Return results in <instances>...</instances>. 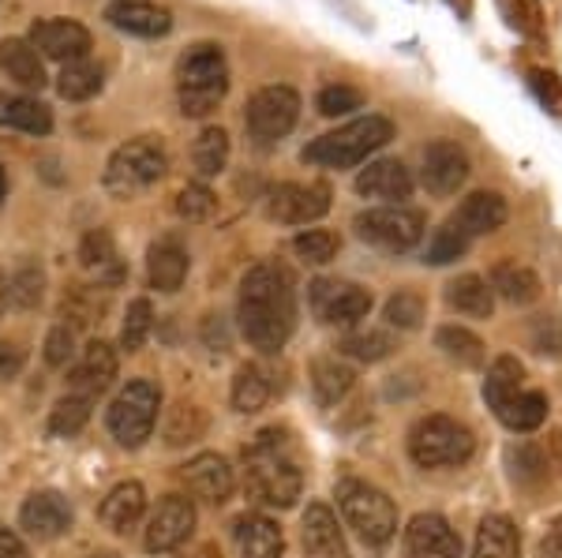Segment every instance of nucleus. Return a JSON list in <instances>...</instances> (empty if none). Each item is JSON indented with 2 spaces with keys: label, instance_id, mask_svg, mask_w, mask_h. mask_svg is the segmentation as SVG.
Segmentation results:
<instances>
[{
  "label": "nucleus",
  "instance_id": "f257e3e1",
  "mask_svg": "<svg viewBox=\"0 0 562 558\" xmlns=\"http://www.w3.org/2000/svg\"><path fill=\"white\" fill-rule=\"evenodd\" d=\"M240 334L259 353H278L296 330V282L281 263H256L240 282Z\"/></svg>",
  "mask_w": 562,
  "mask_h": 558
},
{
  "label": "nucleus",
  "instance_id": "f03ea898",
  "mask_svg": "<svg viewBox=\"0 0 562 558\" xmlns=\"http://www.w3.org/2000/svg\"><path fill=\"white\" fill-rule=\"evenodd\" d=\"M244 491L251 502L270 510H289L304 491V472L289 431L267 428L244 446Z\"/></svg>",
  "mask_w": 562,
  "mask_h": 558
},
{
  "label": "nucleus",
  "instance_id": "7ed1b4c3",
  "mask_svg": "<svg viewBox=\"0 0 562 558\" xmlns=\"http://www.w3.org/2000/svg\"><path fill=\"white\" fill-rule=\"evenodd\" d=\"M229 94V60L217 42H195L177 57V102L184 116H211Z\"/></svg>",
  "mask_w": 562,
  "mask_h": 558
},
{
  "label": "nucleus",
  "instance_id": "20e7f679",
  "mask_svg": "<svg viewBox=\"0 0 562 558\" xmlns=\"http://www.w3.org/2000/svg\"><path fill=\"white\" fill-rule=\"evenodd\" d=\"M390 139H394V124L379 113H368L319 135V139H312L301 158L307 166H319V169H352L360 161H368L375 150H383Z\"/></svg>",
  "mask_w": 562,
  "mask_h": 558
},
{
  "label": "nucleus",
  "instance_id": "39448f33",
  "mask_svg": "<svg viewBox=\"0 0 562 558\" xmlns=\"http://www.w3.org/2000/svg\"><path fill=\"white\" fill-rule=\"evenodd\" d=\"M169 173V150L158 135H135L124 147H116L105 161V192L116 200H135L139 192L158 184Z\"/></svg>",
  "mask_w": 562,
  "mask_h": 558
},
{
  "label": "nucleus",
  "instance_id": "423d86ee",
  "mask_svg": "<svg viewBox=\"0 0 562 558\" xmlns=\"http://www.w3.org/2000/svg\"><path fill=\"white\" fill-rule=\"evenodd\" d=\"M476 449L473 431L458 424L454 417H424L409 431V457L420 469H450V465H465Z\"/></svg>",
  "mask_w": 562,
  "mask_h": 558
},
{
  "label": "nucleus",
  "instance_id": "0eeeda50",
  "mask_svg": "<svg viewBox=\"0 0 562 558\" xmlns=\"http://www.w3.org/2000/svg\"><path fill=\"white\" fill-rule=\"evenodd\" d=\"M338 506L349 528L364 539L368 547H383L397 533V510L379 488L364 480H346L338 488Z\"/></svg>",
  "mask_w": 562,
  "mask_h": 558
},
{
  "label": "nucleus",
  "instance_id": "6e6552de",
  "mask_svg": "<svg viewBox=\"0 0 562 558\" xmlns=\"http://www.w3.org/2000/svg\"><path fill=\"white\" fill-rule=\"evenodd\" d=\"M158 409H161V390L150 379H132L121 394L113 398L105 412L109 435L121 446L139 449L150 439L154 424H158Z\"/></svg>",
  "mask_w": 562,
  "mask_h": 558
},
{
  "label": "nucleus",
  "instance_id": "1a4fd4ad",
  "mask_svg": "<svg viewBox=\"0 0 562 558\" xmlns=\"http://www.w3.org/2000/svg\"><path fill=\"white\" fill-rule=\"evenodd\" d=\"M296 121H301V94L285 83L256 90L248 110H244V128H248V135L259 143V147H274V143H281L296 128Z\"/></svg>",
  "mask_w": 562,
  "mask_h": 558
},
{
  "label": "nucleus",
  "instance_id": "9d476101",
  "mask_svg": "<svg viewBox=\"0 0 562 558\" xmlns=\"http://www.w3.org/2000/svg\"><path fill=\"white\" fill-rule=\"evenodd\" d=\"M352 229L364 244L390 251V255H405L424 240V214L409 206H375V210L357 214Z\"/></svg>",
  "mask_w": 562,
  "mask_h": 558
},
{
  "label": "nucleus",
  "instance_id": "9b49d317",
  "mask_svg": "<svg viewBox=\"0 0 562 558\" xmlns=\"http://www.w3.org/2000/svg\"><path fill=\"white\" fill-rule=\"evenodd\" d=\"M307 304L312 315L326 327H352L371 311V293L357 282H341V277H319L307 285Z\"/></svg>",
  "mask_w": 562,
  "mask_h": 558
},
{
  "label": "nucleus",
  "instance_id": "f8f14e48",
  "mask_svg": "<svg viewBox=\"0 0 562 558\" xmlns=\"http://www.w3.org/2000/svg\"><path fill=\"white\" fill-rule=\"evenodd\" d=\"M330 210L326 184H278L267 195V218L281 225H312Z\"/></svg>",
  "mask_w": 562,
  "mask_h": 558
},
{
  "label": "nucleus",
  "instance_id": "ddd939ff",
  "mask_svg": "<svg viewBox=\"0 0 562 558\" xmlns=\"http://www.w3.org/2000/svg\"><path fill=\"white\" fill-rule=\"evenodd\" d=\"M192 533H195V502L184 499V494H169L150 514L143 544H147L150 555H166V551H177L180 544H188Z\"/></svg>",
  "mask_w": 562,
  "mask_h": 558
},
{
  "label": "nucleus",
  "instance_id": "4468645a",
  "mask_svg": "<svg viewBox=\"0 0 562 558\" xmlns=\"http://www.w3.org/2000/svg\"><path fill=\"white\" fill-rule=\"evenodd\" d=\"M469 180V155L450 139H435L424 147L420 161V184L428 187L435 200H447L454 195L461 184Z\"/></svg>",
  "mask_w": 562,
  "mask_h": 558
},
{
  "label": "nucleus",
  "instance_id": "2eb2a0df",
  "mask_svg": "<svg viewBox=\"0 0 562 558\" xmlns=\"http://www.w3.org/2000/svg\"><path fill=\"white\" fill-rule=\"evenodd\" d=\"M42 60H57V65H71V60L90 57V31L76 20H38L31 26V38Z\"/></svg>",
  "mask_w": 562,
  "mask_h": 558
},
{
  "label": "nucleus",
  "instance_id": "dca6fc26",
  "mask_svg": "<svg viewBox=\"0 0 562 558\" xmlns=\"http://www.w3.org/2000/svg\"><path fill=\"white\" fill-rule=\"evenodd\" d=\"M105 23L132 38H166L173 31V12L154 0H109Z\"/></svg>",
  "mask_w": 562,
  "mask_h": 558
},
{
  "label": "nucleus",
  "instance_id": "f3484780",
  "mask_svg": "<svg viewBox=\"0 0 562 558\" xmlns=\"http://www.w3.org/2000/svg\"><path fill=\"white\" fill-rule=\"evenodd\" d=\"M357 192L364 195V200L402 206L413 195V173L405 169V161H397V158L368 161V169L357 173Z\"/></svg>",
  "mask_w": 562,
  "mask_h": 558
},
{
  "label": "nucleus",
  "instance_id": "a211bd4d",
  "mask_svg": "<svg viewBox=\"0 0 562 558\" xmlns=\"http://www.w3.org/2000/svg\"><path fill=\"white\" fill-rule=\"evenodd\" d=\"M20 528L31 539H57L71 528V506L60 491H34L20 510Z\"/></svg>",
  "mask_w": 562,
  "mask_h": 558
},
{
  "label": "nucleus",
  "instance_id": "6ab92c4d",
  "mask_svg": "<svg viewBox=\"0 0 562 558\" xmlns=\"http://www.w3.org/2000/svg\"><path fill=\"white\" fill-rule=\"evenodd\" d=\"M405 558H461V536L447 517L420 514L405 528Z\"/></svg>",
  "mask_w": 562,
  "mask_h": 558
},
{
  "label": "nucleus",
  "instance_id": "aec40b11",
  "mask_svg": "<svg viewBox=\"0 0 562 558\" xmlns=\"http://www.w3.org/2000/svg\"><path fill=\"white\" fill-rule=\"evenodd\" d=\"M180 480H184V488L195 494V499L203 502H214V506H222V502H229L233 488H237V480H233V469L225 457L217 454H199L192 462L180 469Z\"/></svg>",
  "mask_w": 562,
  "mask_h": 558
},
{
  "label": "nucleus",
  "instance_id": "412c9836",
  "mask_svg": "<svg viewBox=\"0 0 562 558\" xmlns=\"http://www.w3.org/2000/svg\"><path fill=\"white\" fill-rule=\"evenodd\" d=\"M113 379H116V349L109 345V341H90L83 360L71 367L68 386H71V394L94 401L98 394H105L109 386H113Z\"/></svg>",
  "mask_w": 562,
  "mask_h": 558
},
{
  "label": "nucleus",
  "instance_id": "4be33fe9",
  "mask_svg": "<svg viewBox=\"0 0 562 558\" xmlns=\"http://www.w3.org/2000/svg\"><path fill=\"white\" fill-rule=\"evenodd\" d=\"M301 539H304V558H349V544L326 502H312L307 506Z\"/></svg>",
  "mask_w": 562,
  "mask_h": 558
},
{
  "label": "nucleus",
  "instance_id": "5701e85b",
  "mask_svg": "<svg viewBox=\"0 0 562 558\" xmlns=\"http://www.w3.org/2000/svg\"><path fill=\"white\" fill-rule=\"evenodd\" d=\"M510 218V206L498 192H473L465 203L458 206V214L450 221L458 225L461 232H465L469 240L476 237H487V232H498Z\"/></svg>",
  "mask_w": 562,
  "mask_h": 558
},
{
  "label": "nucleus",
  "instance_id": "b1692460",
  "mask_svg": "<svg viewBox=\"0 0 562 558\" xmlns=\"http://www.w3.org/2000/svg\"><path fill=\"white\" fill-rule=\"evenodd\" d=\"M188 248L180 244L177 237H161L150 244V255H147V282L150 289L158 293H177L188 277Z\"/></svg>",
  "mask_w": 562,
  "mask_h": 558
},
{
  "label": "nucleus",
  "instance_id": "393cba45",
  "mask_svg": "<svg viewBox=\"0 0 562 558\" xmlns=\"http://www.w3.org/2000/svg\"><path fill=\"white\" fill-rule=\"evenodd\" d=\"M0 71H4V76L23 90H42L45 83H49V76H45V60L38 57V49H34L26 38L0 42Z\"/></svg>",
  "mask_w": 562,
  "mask_h": 558
},
{
  "label": "nucleus",
  "instance_id": "a878e982",
  "mask_svg": "<svg viewBox=\"0 0 562 558\" xmlns=\"http://www.w3.org/2000/svg\"><path fill=\"white\" fill-rule=\"evenodd\" d=\"M233 539H237L240 558H281L285 551V536L270 517L262 514H248L233 525Z\"/></svg>",
  "mask_w": 562,
  "mask_h": 558
},
{
  "label": "nucleus",
  "instance_id": "bb28decb",
  "mask_svg": "<svg viewBox=\"0 0 562 558\" xmlns=\"http://www.w3.org/2000/svg\"><path fill=\"white\" fill-rule=\"evenodd\" d=\"M143 510H147V491H143V483H116L113 491L102 499V510H98V517H102L105 528H113V533H128V528L139 525Z\"/></svg>",
  "mask_w": 562,
  "mask_h": 558
},
{
  "label": "nucleus",
  "instance_id": "cd10ccee",
  "mask_svg": "<svg viewBox=\"0 0 562 558\" xmlns=\"http://www.w3.org/2000/svg\"><path fill=\"white\" fill-rule=\"evenodd\" d=\"M0 128H15L26 135H49L53 113L34 94H0Z\"/></svg>",
  "mask_w": 562,
  "mask_h": 558
},
{
  "label": "nucleus",
  "instance_id": "c85d7f7f",
  "mask_svg": "<svg viewBox=\"0 0 562 558\" xmlns=\"http://www.w3.org/2000/svg\"><path fill=\"white\" fill-rule=\"evenodd\" d=\"M473 558H521V536L518 525L503 514H492L480 521Z\"/></svg>",
  "mask_w": 562,
  "mask_h": 558
},
{
  "label": "nucleus",
  "instance_id": "c756f323",
  "mask_svg": "<svg viewBox=\"0 0 562 558\" xmlns=\"http://www.w3.org/2000/svg\"><path fill=\"white\" fill-rule=\"evenodd\" d=\"M447 304L465 319H492L495 293L480 274H461L447 285Z\"/></svg>",
  "mask_w": 562,
  "mask_h": 558
},
{
  "label": "nucleus",
  "instance_id": "7c9ffc66",
  "mask_svg": "<svg viewBox=\"0 0 562 558\" xmlns=\"http://www.w3.org/2000/svg\"><path fill=\"white\" fill-rule=\"evenodd\" d=\"M525 390V367L514 356H498L492 367H487L484 379V401L495 417H503V409L510 405L518 394Z\"/></svg>",
  "mask_w": 562,
  "mask_h": 558
},
{
  "label": "nucleus",
  "instance_id": "2f4dec72",
  "mask_svg": "<svg viewBox=\"0 0 562 558\" xmlns=\"http://www.w3.org/2000/svg\"><path fill=\"white\" fill-rule=\"evenodd\" d=\"M79 263H83L90 274H98V282H121L124 277V266H121V255H116V244H113V232L109 229H90L79 244Z\"/></svg>",
  "mask_w": 562,
  "mask_h": 558
},
{
  "label": "nucleus",
  "instance_id": "473e14b6",
  "mask_svg": "<svg viewBox=\"0 0 562 558\" xmlns=\"http://www.w3.org/2000/svg\"><path fill=\"white\" fill-rule=\"evenodd\" d=\"M102 87H105V71L90 57L71 60V65H60L57 94L65 98V102H87V98L102 94Z\"/></svg>",
  "mask_w": 562,
  "mask_h": 558
},
{
  "label": "nucleus",
  "instance_id": "72a5a7b5",
  "mask_svg": "<svg viewBox=\"0 0 562 558\" xmlns=\"http://www.w3.org/2000/svg\"><path fill=\"white\" fill-rule=\"evenodd\" d=\"M352 379H357L352 367L341 364L338 356H319L312 364V390L319 405H338L352 390Z\"/></svg>",
  "mask_w": 562,
  "mask_h": 558
},
{
  "label": "nucleus",
  "instance_id": "f704fd0d",
  "mask_svg": "<svg viewBox=\"0 0 562 558\" xmlns=\"http://www.w3.org/2000/svg\"><path fill=\"white\" fill-rule=\"evenodd\" d=\"M192 166L199 180L222 176L229 166V132L225 128H203L192 143Z\"/></svg>",
  "mask_w": 562,
  "mask_h": 558
},
{
  "label": "nucleus",
  "instance_id": "c9c22d12",
  "mask_svg": "<svg viewBox=\"0 0 562 558\" xmlns=\"http://www.w3.org/2000/svg\"><path fill=\"white\" fill-rule=\"evenodd\" d=\"M487 285H492V293H498L510 304H532L540 296V277L521 263H498Z\"/></svg>",
  "mask_w": 562,
  "mask_h": 558
},
{
  "label": "nucleus",
  "instance_id": "e433bc0d",
  "mask_svg": "<svg viewBox=\"0 0 562 558\" xmlns=\"http://www.w3.org/2000/svg\"><path fill=\"white\" fill-rule=\"evenodd\" d=\"M435 345H439V353L447 356L450 364H458V367H480V364H484V341H480L473 330H465V327H439Z\"/></svg>",
  "mask_w": 562,
  "mask_h": 558
},
{
  "label": "nucleus",
  "instance_id": "4c0bfd02",
  "mask_svg": "<svg viewBox=\"0 0 562 558\" xmlns=\"http://www.w3.org/2000/svg\"><path fill=\"white\" fill-rule=\"evenodd\" d=\"M206 412L199 409V405H188V401H180L169 409V417H166V443L169 446H188V443H199V439L206 435Z\"/></svg>",
  "mask_w": 562,
  "mask_h": 558
},
{
  "label": "nucleus",
  "instance_id": "58836bf2",
  "mask_svg": "<svg viewBox=\"0 0 562 558\" xmlns=\"http://www.w3.org/2000/svg\"><path fill=\"white\" fill-rule=\"evenodd\" d=\"M45 296V274L34 263H23L12 277H4V304L12 308H38Z\"/></svg>",
  "mask_w": 562,
  "mask_h": 558
},
{
  "label": "nucleus",
  "instance_id": "ea45409f",
  "mask_svg": "<svg viewBox=\"0 0 562 558\" xmlns=\"http://www.w3.org/2000/svg\"><path fill=\"white\" fill-rule=\"evenodd\" d=\"M267 398H270L267 375H262L256 364H244L237 372V379H233V409L251 417V412H259L262 405H267Z\"/></svg>",
  "mask_w": 562,
  "mask_h": 558
},
{
  "label": "nucleus",
  "instance_id": "a19ab883",
  "mask_svg": "<svg viewBox=\"0 0 562 558\" xmlns=\"http://www.w3.org/2000/svg\"><path fill=\"white\" fill-rule=\"evenodd\" d=\"M503 420L510 431H537L543 420H548V398L540 390H521L518 398L503 409Z\"/></svg>",
  "mask_w": 562,
  "mask_h": 558
},
{
  "label": "nucleus",
  "instance_id": "79ce46f5",
  "mask_svg": "<svg viewBox=\"0 0 562 558\" xmlns=\"http://www.w3.org/2000/svg\"><path fill=\"white\" fill-rule=\"evenodd\" d=\"M90 398H79V394H65L57 405H53V417H49V435H60V439H71L87 428L90 420Z\"/></svg>",
  "mask_w": 562,
  "mask_h": 558
},
{
  "label": "nucleus",
  "instance_id": "37998d69",
  "mask_svg": "<svg viewBox=\"0 0 562 558\" xmlns=\"http://www.w3.org/2000/svg\"><path fill=\"white\" fill-rule=\"evenodd\" d=\"M338 248H341V240L334 237L330 229H304V232H296V237H293L296 259L307 263V266H326L334 255H338Z\"/></svg>",
  "mask_w": 562,
  "mask_h": 558
},
{
  "label": "nucleus",
  "instance_id": "c03bdc74",
  "mask_svg": "<svg viewBox=\"0 0 562 558\" xmlns=\"http://www.w3.org/2000/svg\"><path fill=\"white\" fill-rule=\"evenodd\" d=\"M150 327H154V308L147 296L128 304V315H124V327H121V349L124 353H139L150 338Z\"/></svg>",
  "mask_w": 562,
  "mask_h": 558
},
{
  "label": "nucleus",
  "instance_id": "a18cd8bd",
  "mask_svg": "<svg viewBox=\"0 0 562 558\" xmlns=\"http://www.w3.org/2000/svg\"><path fill=\"white\" fill-rule=\"evenodd\" d=\"M469 244H473V240H469L454 221L439 225V229L431 232V240H428V263H431V266H447V263H454V259L465 255Z\"/></svg>",
  "mask_w": 562,
  "mask_h": 558
},
{
  "label": "nucleus",
  "instance_id": "49530a36",
  "mask_svg": "<svg viewBox=\"0 0 562 558\" xmlns=\"http://www.w3.org/2000/svg\"><path fill=\"white\" fill-rule=\"evenodd\" d=\"M498 12L510 23V31L529 34V38H540L543 34V12L540 0H498Z\"/></svg>",
  "mask_w": 562,
  "mask_h": 558
},
{
  "label": "nucleus",
  "instance_id": "de8ad7c7",
  "mask_svg": "<svg viewBox=\"0 0 562 558\" xmlns=\"http://www.w3.org/2000/svg\"><path fill=\"white\" fill-rule=\"evenodd\" d=\"M315 110L323 116H349V113L364 110V94L349 83H330L315 94Z\"/></svg>",
  "mask_w": 562,
  "mask_h": 558
},
{
  "label": "nucleus",
  "instance_id": "09e8293b",
  "mask_svg": "<svg viewBox=\"0 0 562 558\" xmlns=\"http://www.w3.org/2000/svg\"><path fill=\"white\" fill-rule=\"evenodd\" d=\"M383 315H386L390 327H397V330H416V327H420V319H424V296H420V293H413V289H397V293L386 300Z\"/></svg>",
  "mask_w": 562,
  "mask_h": 558
},
{
  "label": "nucleus",
  "instance_id": "8fccbe9b",
  "mask_svg": "<svg viewBox=\"0 0 562 558\" xmlns=\"http://www.w3.org/2000/svg\"><path fill=\"white\" fill-rule=\"evenodd\" d=\"M214 192L203 184V180H195V184H184L180 187V195H177V214L184 221H206L214 214Z\"/></svg>",
  "mask_w": 562,
  "mask_h": 558
},
{
  "label": "nucleus",
  "instance_id": "3c124183",
  "mask_svg": "<svg viewBox=\"0 0 562 558\" xmlns=\"http://www.w3.org/2000/svg\"><path fill=\"white\" fill-rule=\"evenodd\" d=\"M338 349L352 360H368V364H375V360H383L390 353V338L368 330V334H349Z\"/></svg>",
  "mask_w": 562,
  "mask_h": 558
},
{
  "label": "nucleus",
  "instance_id": "603ef678",
  "mask_svg": "<svg viewBox=\"0 0 562 558\" xmlns=\"http://www.w3.org/2000/svg\"><path fill=\"white\" fill-rule=\"evenodd\" d=\"M532 349L543 356H562V319L559 315H543L532 322Z\"/></svg>",
  "mask_w": 562,
  "mask_h": 558
},
{
  "label": "nucleus",
  "instance_id": "864d4df0",
  "mask_svg": "<svg viewBox=\"0 0 562 558\" xmlns=\"http://www.w3.org/2000/svg\"><path fill=\"white\" fill-rule=\"evenodd\" d=\"M529 83H532V90H537L540 105H548L551 113H562V79L555 76V71L532 68L529 71Z\"/></svg>",
  "mask_w": 562,
  "mask_h": 558
},
{
  "label": "nucleus",
  "instance_id": "5fc2aeb1",
  "mask_svg": "<svg viewBox=\"0 0 562 558\" xmlns=\"http://www.w3.org/2000/svg\"><path fill=\"white\" fill-rule=\"evenodd\" d=\"M71 353H76V334L68 327H53L45 338V364L49 367H65Z\"/></svg>",
  "mask_w": 562,
  "mask_h": 558
},
{
  "label": "nucleus",
  "instance_id": "6e6d98bb",
  "mask_svg": "<svg viewBox=\"0 0 562 558\" xmlns=\"http://www.w3.org/2000/svg\"><path fill=\"white\" fill-rule=\"evenodd\" d=\"M510 465L518 480H540L543 476V457H540V449H532V446L510 449Z\"/></svg>",
  "mask_w": 562,
  "mask_h": 558
},
{
  "label": "nucleus",
  "instance_id": "4d7b16f0",
  "mask_svg": "<svg viewBox=\"0 0 562 558\" xmlns=\"http://www.w3.org/2000/svg\"><path fill=\"white\" fill-rule=\"evenodd\" d=\"M203 341L214 349V353H225V349H229V330H225L222 315H206V322H203Z\"/></svg>",
  "mask_w": 562,
  "mask_h": 558
},
{
  "label": "nucleus",
  "instance_id": "13d9d810",
  "mask_svg": "<svg viewBox=\"0 0 562 558\" xmlns=\"http://www.w3.org/2000/svg\"><path fill=\"white\" fill-rule=\"evenodd\" d=\"M540 558H562V517L548 525V533L540 539Z\"/></svg>",
  "mask_w": 562,
  "mask_h": 558
},
{
  "label": "nucleus",
  "instance_id": "bf43d9fd",
  "mask_svg": "<svg viewBox=\"0 0 562 558\" xmlns=\"http://www.w3.org/2000/svg\"><path fill=\"white\" fill-rule=\"evenodd\" d=\"M0 558H26V547L23 539L12 533V528L0 525Z\"/></svg>",
  "mask_w": 562,
  "mask_h": 558
},
{
  "label": "nucleus",
  "instance_id": "052dcab7",
  "mask_svg": "<svg viewBox=\"0 0 562 558\" xmlns=\"http://www.w3.org/2000/svg\"><path fill=\"white\" fill-rule=\"evenodd\" d=\"M23 367V353L12 345H0V379H8V375H15Z\"/></svg>",
  "mask_w": 562,
  "mask_h": 558
},
{
  "label": "nucleus",
  "instance_id": "680f3d73",
  "mask_svg": "<svg viewBox=\"0 0 562 558\" xmlns=\"http://www.w3.org/2000/svg\"><path fill=\"white\" fill-rule=\"evenodd\" d=\"M447 4H454L461 15H469V4H473V0H447Z\"/></svg>",
  "mask_w": 562,
  "mask_h": 558
},
{
  "label": "nucleus",
  "instance_id": "e2e57ef3",
  "mask_svg": "<svg viewBox=\"0 0 562 558\" xmlns=\"http://www.w3.org/2000/svg\"><path fill=\"white\" fill-rule=\"evenodd\" d=\"M8 195V176H4V169H0V200Z\"/></svg>",
  "mask_w": 562,
  "mask_h": 558
},
{
  "label": "nucleus",
  "instance_id": "0e129e2a",
  "mask_svg": "<svg viewBox=\"0 0 562 558\" xmlns=\"http://www.w3.org/2000/svg\"><path fill=\"white\" fill-rule=\"evenodd\" d=\"M0 315H4V277H0Z\"/></svg>",
  "mask_w": 562,
  "mask_h": 558
},
{
  "label": "nucleus",
  "instance_id": "69168bd1",
  "mask_svg": "<svg viewBox=\"0 0 562 558\" xmlns=\"http://www.w3.org/2000/svg\"><path fill=\"white\" fill-rule=\"evenodd\" d=\"M98 558H113V555H98Z\"/></svg>",
  "mask_w": 562,
  "mask_h": 558
}]
</instances>
